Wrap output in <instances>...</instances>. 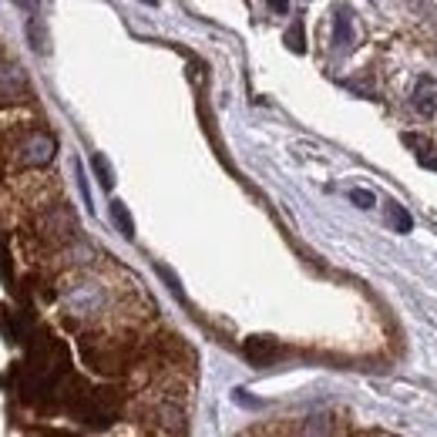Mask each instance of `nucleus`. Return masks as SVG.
Returning a JSON list of instances; mask_svg holds the SVG:
<instances>
[{"mask_svg": "<svg viewBox=\"0 0 437 437\" xmlns=\"http://www.w3.org/2000/svg\"><path fill=\"white\" fill-rule=\"evenodd\" d=\"M269 10L273 14H286L289 10V0H269Z\"/></svg>", "mask_w": 437, "mask_h": 437, "instance_id": "obj_16", "label": "nucleus"}, {"mask_svg": "<svg viewBox=\"0 0 437 437\" xmlns=\"http://www.w3.org/2000/svg\"><path fill=\"white\" fill-rule=\"evenodd\" d=\"M414 108H417L424 118L437 115V81L431 75H424L417 81V88H414Z\"/></svg>", "mask_w": 437, "mask_h": 437, "instance_id": "obj_4", "label": "nucleus"}, {"mask_svg": "<svg viewBox=\"0 0 437 437\" xmlns=\"http://www.w3.org/2000/svg\"><path fill=\"white\" fill-rule=\"evenodd\" d=\"M390 226H394V232H400V235H407L414 229L411 212L400 206V202H390Z\"/></svg>", "mask_w": 437, "mask_h": 437, "instance_id": "obj_9", "label": "nucleus"}, {"mask_svg": "<svg viewBox=\"0 0 437 437\" xmlns=\"http://www.w3.org/2000/svg\"><path fill=\"white\" fill-rule=\"evenodd\" d=\"M242 350H246V357L256 363V367H269V363L280 357V343L269 340V336H249Z\"/></svg>", "mask_w": 437, "mask_h": 437, "instance_id": "obj_3", "label": "nucleus"}, {"mask_svg": "<svg viewBox=\"0 0 437 437\" xmlns=\"http://www.w3.org/2000/svg\"><path fill=\"white\" fill-rule=\"evenodd\" d=\"M77 420L84 424V427H111L115 420H118V397H115V390H84V397L77 400L75 407H71Z\"/></svg>", "mask_w": 437, "mask_h": 437, "instance_id": "obj_1", "label": "nucleus"}, {"mask_svg": "<svg viewBox=\"0 0 437 437\" xmlns=\"http://www.w3.org/2000/svg\"><path fill=\"white\" fill-rule=\"evenodd\" d=\"M91 168H95V175H98L104 192H111V188H115V172H111V165H108V158H104L101 152L91 155Z\"/></svg>", "mask_w": 437, "mask_h": 437, "instance_id": "obj_8", "label": "nucleus"}, {"mask_svg": "<svg viewBox=\"0 0 437 437\" xmlns=\"http://www.w3.org/2000/svg\"><path fill=\"white\" fill-rule=\"evenodd\" d=\"M21 165H48L54 158V152H57V145H54V138L48 135V131H34L30 138H24L21 142Z\"/></svg>", "mask_w": 437, "mask_h": 437, "instance_id": "obj_2", "label": "nucleus"}, {"mask_svg": "<svg viewBox=\"0 0 437 437\" xmlns=\"http://www.w3.org/2000/svg\"><path fill=\"white\" fill-rule=\"evenodd\" d=\"M75 175H77V188H81V195H84V202L91 206V192H88V179H84V168L75 165Z\"/></svg>", "mask_w": 437, "mask_h": 437, "instance_id": "obj_14", "label": "nucleus"}, {"mask_svg": "<svg viewBox=\"0 0 437 437\" xmlns=\"http://www.w3.org/2000/svg\"><path fill=\"white\" fill-rule=\"evenodd\" d=\"M142 3H148V7H155V3H158V0H142Z\"/></svg>", "mask_w": 437, "mask_h": 437, "instance_id": "obj_18", "label": "nucleus"}, {"mask_svg": "<svg viewBox=\"0 0 437 437\" xmlns=\"http://www.w3.org/2000/svg\"><path fill=\"white\" fill-rule=\"evenodd\" d=\"M3 336H7L10 343L30 340V316H27V313H7V316H3Z\"/></svg>", "mask_w": 437, "mask_h": 437, "instance_id": "obj_5", "label": "nucleus"}, {"mask_svg": "<svg viewBox=\"0 0 437 437\" xmlns=\"http://www.w3.org/2000/svg\"><path fill=\"white\" fill-rule=\"evenodd\" d=\"M286 48H289L293 54H303V51H307V37H303V24H300V21L286 30Z\"/></svg>", "mask_w": 437, "mask_h": 437, "instance_id": "obj_10", "label": "nucleus"}, {"mask_svg": "<svg viewBox=\"0 0 437 437\" xmlns=\"http://www.w3.org/2000/svg\"><path fill=\"white\" fill-rule=\"evenodd\" d=\"M350 202L353 206H360V208H373V192H367V188H350Z\"/></svg>", "mask_w": 437, "mask_h": 437, "instance_id": "obj_13", "label": "nucleus"}, {"mask_svg": "<svg viewBox=\"0 0 437 437\" xmlns=\"http://www.w3.org/2000/svg\"><path fill=\"white\" fill-rule=\"evenodd\" d=\"M333 41H336V48H350V44H353V24H350V14H347V10H340V14H336Z\"/></svg>", "mask_w": 437, "mask_h": 437, "instance_id": "obj_7", "label": "nucleus"}, {"mask_svg": "<svg viewBox=\"0 0 437 437\" xmlns=\"http://www.w3.org/2000/svg\"><path fill=\"white\" fill-rule=\"evenodd\" d=\"M0 280H3V283L14 280V269H10V249H7L3 235H0Z\"/></svg>", "mask_w": 437, "mask_h": 437, "instance_id": "obj_11", "label": "nucleus"}, {"mask_svg": "<svg viewBox=\"0 0 437 437\" xmlns=\"http://www.w3.org/2000/svg\"><path fill=\"white\" fill-rule=\"evenodd\" d=\"M417 162H420L424 168H434V172H437V158H434V155H417Z\"/></svg>", "mask_w": 437, "mask_h": 437, "instance_id": "obj_17", "label": "nucleus"}, {"mask_svg": "<svg viewBox=\"0 0 437 437\" xmlns=\"http://www.w3.org/2000/svg\"><path fill=\"white\" fill-rule=\"evenodd\" d=\"M111 222L118 226V232H122L125 239H135V219H131L128 206H125L122 199H115V202H111Z\"/></svg>", "mask_w": 437, "mask_h": 437, "instance_id": "obj_6", "label": "nucleus"}, {"mask_svg": "<svg viewBox=\"0 0 437 437\" xmlns=\"http://www.w3.org/2000/svg\"><path fill=\"white\" fill-rule=\"evenodd\" d=\"M10 3H17L27 17H34V14H37V0H10Z\"/></svg>", "mask_w": 437, "mask_h": 437, "instance_id": "obj_15", "label": "nucleus"}, {"mask_svg": "<svg viewBox=\"0 0 437 437\" xmlns=\"http://www.w3.org/2000/svg\"><path fill=\"white\" fill-rule=\"evenodd\" d=\"M155 269H158V276H162V280H165V283H168V289H172V293H175V296H185V293H182V283H179V276H175V273H172V269H168V266H162V262H158V266H155Z\"/></svg>", "mask_w": 437, "mask_h": 437, "instance_id": "obj_12", "label": "nucleus"}]
</instances>
